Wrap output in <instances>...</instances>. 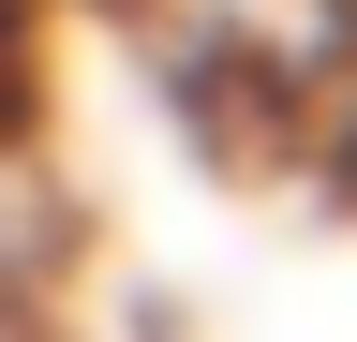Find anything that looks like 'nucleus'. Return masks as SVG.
Returning a JSON list of instances; mask_svg holds the SVG:
<instances>
[{
  "instance_id": "nucleus-1",
  "label": "nucleus",
  "mask_w": 357,
  "mask_h": 342,
  "mask_svg": "<svg viewBox=\"0 0 357 342\" xmlns=\"http://www.w3.org/2000/svg\"><path fill=\"white\" fill-rule=\"evenodd\" d=\"M30 75V0H0V90Z\"/></svg>"
}]
</instances>
